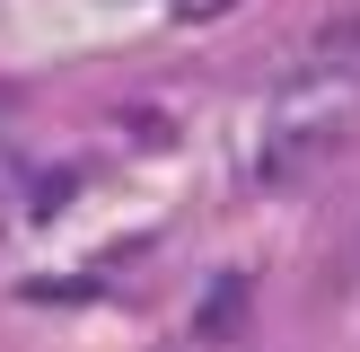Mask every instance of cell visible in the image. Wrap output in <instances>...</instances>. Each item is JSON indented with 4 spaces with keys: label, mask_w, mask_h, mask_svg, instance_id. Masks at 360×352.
I'll return each mask as SVG.
<instances>
[{
    "label": "cell",
    "mask_w": 360,
    "mask_h": 352,
    "mask_svg": "<svg viewBox=\"0 0 360 352\" xmlns=\"http://www.w3.org/2000/svg\"><path fill=\"white\" fill-rule=\"evenodd\" d=\"M360 132V70H316V80L281 88L273 115H264V150H255V176L264 185H308L334 150Z\"/></svg>",
    "instance_id": "cell-1"
},
{
    "label": "cell",
    "mask_w": 360,
    "mask_h": 352,
    "mask_svg": "<svg viewBox=\"0 0 360 352\" xmlns=\"http://www.w3.org/2000/svg\"><path fill=\"white\" fill-rule=\"evenodd\" d=\"M238 308H246V282H220V299H211L202 334H229V326H238Z\"/></svg>",
    "instance_id": "cell-2"
},
{
    "label": "cell",
    "mask_w": 360,
    "mask_h": 352,
    "mask_svg": "<svg viewBox=\"0 0 360 352\" xmlns=\"http://www.w3.org/2000/svg\"><path fill=\"white\" fill-rule=\"evenodd\" d=\"M27 211V176H18V158H0V229Z\"/></svg>",
    "instance_id": "cell-3"
},
{
    "label": "cell",
    "mask_w": 360,
    "mask_h": 352,
    "mask_svg": "<svg viewBox=\"0 0 360 352\" xmlns=\"http://www.w3.org/2000/svg\"><path fill=\"white\" fill-rule=\"evenodd\" d=\"M167 9L185 18V27H193V18H229V9H238V0H167Z\"/></svg>",
    "instance_id": "cell-4"
},
{
    "label": "cell",
    "mask_w": 360,
    "mask_h": 352,
    "mask_svg": "<svg viewBox=\"0 0 360 352\" xmlns=\"http://www.w3.org/2000/svg\"><path fill=\"white\" fill-rule=\"evenodd\" d=\"M316 44H326V53H343V62H352V53H360V18H352V27H326Z\"/></svg>",
    "instance_id": "cell-5"
}]
</instances>
